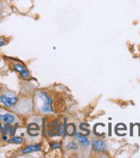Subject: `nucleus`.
Segmentation results:
<instances>
[{
	"instance_id": "f257e3e1",
	"label": "nucleus",
	"mask_w": 140,
	"mask_h": 158,
	"mask_svg": "<svg viewBox=\"0 0 140 158\" xmlns=\"http://www.w3.org/2000/svg\"><path fill=\"white\" fill-rule=\"evenodd\" d=\"M36 103L40 111L43 113H52L53 110L52 108V98L44 92H39L37 94Z\"/></svg>"
},
{
	"instance_id": "f03ea898",
	"label": "nucleus",
	"mask_w": 140,
	"mask_h": 158,
	"mask_svg": "<svg viewBox=\"0 0 140 158\" xmlns=\"http://www.w3.org/2000/svg\"><path fill=\"white\" fill-rule=\"evenodd\" d=\"M17 102L16 96H9L7 94H2L0 96V103L4 104L6 107H11L15 106Z\"/></svg>"
},
{
	"instance_id": "7ed1b4c3",
	"label": "nucleus",
	"mask_w": 140,
	"mask_h": 158,
	"mask_svg": "<svg viewBox=\"0 0 140 158\" xmlns=\"http://www.w3.org/2000/svg\"><path fill=\"white\" fill-rule=\"evenodd\" d=\"M13 68H14V69H15L17 72H18V73L21 74V76L22 78H24V79L29 78V72L28 71V69H26L23 65L20 64V63H16V64L13 65Z\"/></svg>"
},
{
	"instance_id": "20e7f679",
	"label": "nucleus",
	"mask_w": 140,
	"mask_h": 158,
	"mask_svg": "<svg viewBox=\"0 0 140 158\" xmlns=\"http://www.w3.org/2000/svg\"><path fill=\"white\" fill-rule=\"evenodd\" d=\"M0 121L6 124H13L16 121V117L9 112L0 113Z\"/></svg>"
},
{
	"instance_id": "39448f33",
	"label": "nucleus",
	"mask_w": 140,
	"mask_h": 158,
	"mask_svg": "<svg viewBox=\"0 0 140 158\" xmlns=\"http://www.w3.org/2000/svg\"><path fill=\"white\" fill-rule=\"evenodd\" d=\"M93 149L96 152H103L107 149L106 143L100 139H96L93 142Z\"/></svg>"
},
{
	"instance_id": "423d86ee",
	"label": "nucleus",
	"mask_w": 140,
	"mask_h": 158,
	"mask_svg": "<svg viewBox=\"0 0 140 158\" xmlns=\"http://www.w3.org/2000/svg\"><path fill=\"white\" fill-rule=\"evenodd\" d=\"M75 137H76V139L79 141L80 144L83 146V147L87 148V147H89V144H90V142H89V139L85 137V136L80 134V133H75Z\"/></svg>"
},
{
	"instance_id": "0eeeda50",
	"label": "nucleus",
	"mask_w": 140,
	"mask_h": 158,
	"mask_svg": "<svg viewBox=\"0 0 140 158\" xmlns=\"http://www.w3.org/2000/svg\"><path fill=\"white\" fill-rule=\"evenodd\" d=\"M41 150V145L40 144H31L26 147L25 149L22 150V154H29L32 152H35V151H39Z\"/></svg>"
},
{
	"instance_id": "6e6552de",
	"label": "nucleus",
	"mask_w": 140,
	"mask_h": 158,
	"mask_svg": "<svg viewBox=\"0 0 140 158\" xmlns=\"http://www.w3.org/2000/svg\"><path fill=\"white\" fill-rule=\"evenodd\" d=\"M8 143H23V139L19 137H12V138L9 139Z\"/></svg>"
},
{
	"instance_id": "1a4fd4ad",
	"label": "nucleus",
	"mask_w": 140,
	"mask_h": 158,
	"mask_svg": "<svg viewBox=\"0 0 140 158\" xmlns=\"http://www.w3.org/2000/svg\"><path fill=\"white\" fill-rule=\"evenodd\" d=\"M66 149L68 150H76L78 149V146L76 143L74 142H70L68 144L66 145Z\"/></svg>"
},
{
	"instance_id": "9d476101",
	"label": "nucleus",
	"mask_w": 140,
	"mask_h": 158,
	"mask_svg": "<svg viewBox=\"0 0 140 158\" xmlns=\"http://www.w3.org/2000/svg\"><path fill=\"white\" fill-rule=\"evenodd\" d=\"M61 147L60 143H53L51 144V149L52 150H55V149H60Z\"/></svg>"
},
{
	"instance_id": "9b49d317",
	"label": "nucleus",
	"mask_w": 140,
	"mask_h": 158,
	"mask_svg": "<svg viewBox=\"0 0 140 158\" xmlns=\"http://www.w3.org/2000/svg\"><path fill=\"white\" fill-rule=\"evenodd\" d=\"M4 41H2V40L0 39V47H2V46H4Z\"/></svg>"
},
{
	"instance_id": "f8f14e48",
	"label": "nucleus",
	"mask_w": 140,
	"mask_h": 158,
	"mask_svg": "<svg viewBox=\"0 0 140 158\" xmlns=\"http://www.w3.org/2000/svg\"><path fill=\"white\" fill-rule=\"evenodd\" d=\"M3 139H4V140H5V139H6V137H4H4H3Z\"/></svg>"
},
{
	"instance_id": "ddd939ff",
	"label": "nucleus",
	"mask_w": 140,
	"mask_h": 158,
	"mask_svg": "<svg viewBox=\"0 0 140 158\" xmlns=\"http://www.w3.org/2000/svg\"><path fill=\"white\" fill-rule=\"evenodd\" d=\"M0 17H1V12H0Z\"/></svg>"
},
{
	"instance_id": "4468645a",
	"label": "nucleus",
	"mask_w": 140,
	"mask_h": 158,
	"mask_svg": "<svg viewBox=\"0 0 140 158\" xmlns=\"http://www.w3.org/2000/svg\"><path fill=\"white\" fill-rule=\"evenodd\" d=\"M0 91H1V87H0Z\"/></svg>"
}]
</instances>
